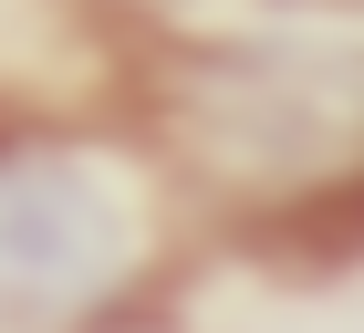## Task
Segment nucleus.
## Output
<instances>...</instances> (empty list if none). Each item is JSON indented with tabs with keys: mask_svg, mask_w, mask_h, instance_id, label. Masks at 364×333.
<instances>
[{
	"mask_svg": "<svg viewBox=\"0 0 364 333\" xmlns=\"http://www.w3.org/2000/svg\"><path fill=\"white\" fill-rule=\"evenodd\" d=\"M156 166L240 229L364 219V42L354 31H208L146 73Z\"/></svg>",
	"mask_w": 364,
	"mask_h": 333,
	"instance_id": "nucleus-1",
	"label": "nucleus"
},
{
	"mask_svg": "<svg viewBox=\"0 0 364 333\" xmlns=\"http://www.w3.org/2000/svg\"><path fill=\"white\" fill-rule=\"evenodd\" d=\"M177 198L156 146L94 125H0V333H114L156 302Z\"/></svg>",
	"mask_w": 364,
	"mask_h": 333,
	"instance_id": "nucleus-2",
	"label": "nucleus"
}]
</instances>
